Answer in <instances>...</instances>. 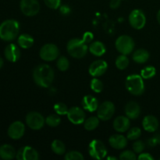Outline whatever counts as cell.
<instances>
[{
    "label": "cell",
    "mask_w": 160,
    "mask_h": 160,
    "mask_svg": "<svg viewBox=\"0 0 160 160\" xmlns=\"http://www.w3.org/2000/svg\"><path fill=\"white\" fill-rule=\"evenodd\" d=\"M115 112V106L112 102L106 101L98 106L97 109V116L99 120L106 121L112 118Z\"/></svg>",
    "instance_id": "8fae6325"
},
{
    "label": "cell",
    "mask_w": 160,
    "mask_h": 160,
    "mask_svg": "<svg viewBox=\"0 0 160 160\" xmlns=\"http://www.w3.org/2000/svg\"><path fill=\"white\" fill-rule=\"evenodd\" d=\"M99 125V118L98 117H90L84 120V127L87 131H94Z\"/></svg>",
    "instance_id": "484cf974"
},
{
    "label": "cell",
    "mask_w": 160,
    "mask_h": 160,
    "mask_svg": "<svg viewBox=\"0 0 160 160\" xmlns=\"http://www.w3.org/2000/svg\"><path fill=\"white\" fill-rule=\"evenodd\" d=\"M131 127L130 119L128 117L120 116L117 117L113 121V128L116 131L119 133H123L128 131Z\"/></svg>",
    "instance_id": "2e32d148"
},
{
    "label": "cell",
    "mask_w": 160,
    "mask_h": 160,
    "mask_svg": "<svg viewBox=\"0 0 160 160\" xmlns=\"http://www.w3.org/2000/svg\"><path fill=\"white\" fill-rule=\"evenodd\" d=\"M88 153L95 159H102L107 154V149L104 144L99 140H92L88 145Z\"/></svg>",
    "instance_id": "8992f818"
},
{
    "label": "cell",
    "mask_w": 160,
    "mask_h": 160,
    "mask_svg": "<svg viewBox=\"0 0 160 160\" xmlns=\"http://www.w3.org/2000/svg\"><path fill=\"white\" fill-rule=\"evenodd\" d=\"M45 4L52 9H56L60 7L61 0H44Z\"/></svg>",
    "instance_id": "74e56055"
},
{
    "label": "cell",
    "mask_w": 160,
    "mask_h": 160,
    "mask_svg": "<svg viewBox=\"0 0 160 160\" xmlns=\"http://www.w3.org/2000/svg\"><path fill=\"white\" fill-rule=\"evenodd\" d=\"M33 44H34V38L30 34H23L19 36L18 45L20 48L28 49L32 46Z\"/></svg>",
    "instance_id": "d4e9b609"
},
{
    "label": "cell",
    "mask_w": 160,
    "mask_h": 160,
    "mask_svg": "<svg viewBox=\"0 0 160 160\" xmlns=\"http://www.w3.org/2000/svg\"><path fill=\"white\" fill-rule=\"evenodd\" d=\"M125 86L131 95L136 96L142 95L145 92V83L141 75H129L125 81Z\"/></svg>",
    "instance_id": "3957f363"
},
{
    "label": "cell",
    "mask_w": 160,
    "mask_h": 160,
    "mask_svg": "<svg viewBox=\"0 0 160 160\" xmlns=\"http://www.w3.org/2000/svg\"><path fill=\"white\" fill-rule=\"evenodd\" d=\"M120 159L121 160H135L137 159L134 152L131 150H126L120 154Z\"/></svg>",
    "instance_id": "d590c367"
},
{
    "label": "cell",
    "mask_w": 160,
    "mask_h": 160,
    "mask_svg": "<svg viewBox=\"0 0 160 160\" xmlns=\"http://www.w3.org/2000/svg\"><path fill=\"white\" fill-rule=\"evenodd\" d=\"M132 147L134 152L138 153V154H140V153H142L144 151V149L145 148V145L142 141L136 140V142H134V144H133Z\"/></svg>",
    "instance_id": "8d00e7d4"
},
{
    "label": "cell",
    "mask_w": 160,
    "mask_h": 160,
    "mask_svg": "<svg viewBox=\"0 0 160 160\" xmlns=\"http://www.w3.org/2000/svg\"><path fill=\"white\" fill-rule=\"evenodd\" d=\"M149 59V52L144 48L137 49L132 55V59L139 64L145 63Z\"/></svg>",
    "instance_id": "603a6c76"
},
{
    "label": "cell",
    "mask_w": 160,
    "mask_h": 160,
    "mask_svg": "<svg viewBox=\"0 0 160 160\" xmlns=\"http://www.w3.org/2000/svg\"><path fill=\"white\" fill-rule=\"evenodd\" d=\"M87 44L79 38L70 39L67 45V49L70 56L75 59H81L84 57L88 52Z\"/></svg>",
    "instance_id": "277c9868"
},
{
    "label": "cell",
    "mask_w": 160,
    "mask_h": 160,
    "mask_svg": "<svg viewBox=\"0 0 160 160\" xmlns=\"http://www.w3.org/2000/svg\"><path fill=\"white\" fill-rule=\"evenodd\" d=\"M17 156L15 149L10 145H3L0 147V157L5 160L14 159Z\"/></svg>",
    "instance_id": "7402d4cb"
},
{
    "label": "cell",
    "mask_w": 160,
    "mask_h": 160,
    "mask_svg": "<svg viewBox=\"0 0 160 160\" xmlns=\"http://www.w3.org/2000/svg\"><path fill=\"white\" fill-rule=\"evenodd\" d=\"M56 66H57V68L60 71H66V70H67L69 69L70 62H69L67 57H65V56H61V57H59L58 59L57 62H56Z\"/></svg>",
    "instance_id": "4dcf8cb0"
},
{
    "label": "cell",
    "mask_w": 160,
    "mask_h": 160,
    "mask_svg": "<svg viewBox=\"0 0 160 160\" xmlns=\"http://www.w3.org/2000/svg\"><path fill=\"white\" fill-rule=\"evenodd\" d=\"M52 150L56 155H63L66 152V147L63 142L60 140H54L51 145Z\"/></svg>",
    "instance_id": "4316f807"
},
{
    "label": "cell",
    "mask_w": 160,
    "mask_h": 160,
    "mask_svg": "<svg viewBox=\"0 0 160 160\" xmlns=\"http://www.w3.org/2000/svg\"><path fill=\"white\" fill-rule=\"evenodd\" d=\"M115 46L120 54L129 55L134 50L135 43L131 36L120 35L116 41Z\"/></svg>",
    "instance_id": "5b68a950"
},
{
    "label": "cell",
    "mask_w": 160,
    "mask_h": 160,
    "mask_svg": "<svg viewBox=\"0 0 160 160\" xmlns=\"http://www.w3.org/2000/svg\"><path fill=\"white\" fill-rule=\"evenodd\" d=\"M60 12L63 14H67L70 12V8L67 6H62L60 8Z\"/></svg>",
    "instance_id": "7bdbcfd3"
},
{
    "label": "cell",
    "mask_w": 160,
    "mask_h": 160,
    "mask_svg": "<svg viewBox=\"0 0 160 160\" xmlns=\"http://www.w3.org/2000/svg\"><path fill=\"white\" fill-rule=\"evenodd\" d=\"M84 159L82 153L78 151H70L65 155L66 160H83Z\"/></svg>",
    "instance_id": "836d02e7"
},
{
    "label": "cell",
    "mask_w": 160,
    "mask_h": 160,
    "mask_svg": "<svg viewBox=\"0 0 160 160\" xmlns=\"http://www.w3.org/2000/svg\"><path fill=\"white\" fill-rule=\"evenodd\" d=\"M157 144H158L157 141H156V138H155V137L152 138H150L149 140H148V145H149L150 146L154 147V146H156Z\"/></svg>",
    "instance_id": "b9f144b4"
},
{
    "label": "cell",
    "mask_w": 160,
    "mask_h": 160,
    "mask_svg": "<svg viewBox=\"0 0 160 160\" xmlns=\"http://www.w3.org/2000/svg\"><path fill=\"white\" fill-rule=\"evenodd\" d=\"M108 68L107 62L102 59L95 60L90 65L88 69V72L91 76L94 78H98L102 76L106 72Z\"/></svg>",
    "instance_id": "5bb4252c"
},
{
    "label": "cell",
    "mask_w": 160,
    "mask_h": 160,
    "mask_svg": "<svg viewBox=\"0 0 160 160\" xmlns=\"http://www.w3.org/2000/svg\"><path fill=\"white\" fill-rule=\"evenodd\" d=\"M108 159H117V158H114V157H109L107 158Z\"/></svg>",
    "instance_id": "7dc6e473"
},
{
    "label": "cell",
    "mask_w": 160,
    "mask_h": 160,
    "mask_svg": "<svg viewBox=\"0 0 160 160\" xmlns=\"http://www.w3.org/2000/svg\"><path fill=\"white\" fill-rule=\"evenodd\" d=\"M139 160H153L154 158L149 154V153H140L139 156L138 157Z\"/></svg>",
    "instance_id": "ab89813d"
},
{
    "label": "cell",
    "mask_w": 160,
    "mask_h": 160,
    "mask_svg": "<svg viewBox=\"0 0 160 160\" xmlns=\"http://www.w3.org/2000/svg\"><path fill=\"white\" fill-rule=\"evenodd\" d=\"M26 123L31 129L38 131L43 128L45 120L43 116L38 112H30L26 117Z\"/></svg>",
    "instance_id": "30bf717a"
},
{
    "label": "cell",
    "mask_w": 160,
    "mask_h": 160,
    "mask_svg": "<svg viewBox=\"0 0 160 160\" xmlns=\"http://www.w3.org/2000/svg\"><path fill=\"white\" fill-rule=\"evenodd\" d=\"M67 118L70 123L75 125L81 124L85 120V112L82 109L78 106L70 108L67 112Z\"/></svg>",
    "instance_id": "7c38bea8"
},
{
    "label": "cell",
    "mask_w": 160,
    "mask_h": 160,
    "mask_svg": "<svg viewBox=\"0 0 160 160\" xmlns=\"http://www.w3.org/2000/svg\"><path fill=\"white\" fill-rule=\"evenodd\" d=\"M142 126L146 131L150 133L155 132L159 128V120L156 117L152 115H148L145 117L142 121Z\"/></svg>",
    "instance_id": "ffe728a7"
},
{
    "label": "cell",
    "mask_w": 160,
    "mask_h": 160,
    "mask_svg": "<svg viewBox=\"0 0 160 160\" xmlns=\"http://www.w3.org/2000/svg\"><path fill=\"white\" fill-rule=\"evenodd\" d=\"M20 10L27 17H34L40 10V4L38 0H21Z\"/></svg>",
    "instance_id": "9c48e42d"
},
{
    "label": "cell",
    "mask_w": 160,
    "mask_h": 160,
    "mask_svg": "<svg viewBox=\"0 0 160 160\" xmlns=\"http://www.w3.org/2000/svg\"><path fill=\"white\" fill-rule=\"evenodd\" d=\"M156 70L152 66H148L145 67L141 71V76L143 79H151L156 75Z\"/></svg>",
    "instance_id": "f1b7e54d"
},
{
    "label": "cell",
    "mask_w": 160,
    "mask_h": 160,
    "mask_svg": "<svg viewBox=\"0 0 160 160\" xmlns=\"http://www.w3.org/2000/svg\"><path fill=\"white\" fill-rule=\"evenodd\" d=\"M81 105H82L83 109L90 112H93L95 110H97L98 106H99L98 99L93 95H85L83 98L82 101H81Z\"/></svg>",
    "instance_id": "ac0fdd59"
},
{
    "label": "cell",
    "mask_w": 160,
    "mask_h": 160,
    "mask_svg": "<svg viewBox=\"0 0 160 160\" xmlns=\"http://www.w3.org/2000/svg\"><path fill=\"white\" fill-rule=\"evenodd\" d=\"M55 73L52 68L48 64H40L33 71V79L39 87L47 88L52 84Z\"/></svg>",
    "instance_id": "6da1fadb"
},
{
    "label": "cell",
    "mask_w": 160,
    "mask_h": 160,
    "mask_svg": "<svg viewBox=\"0 0 160 160\" xmlns=\"http://www.w3.org/2000/svg\"><path fill=\"white\" fill-rule=\"evenodd\" d=\"M61 123V118L59 117V115L56 114H52V115L48 116L45 119V123L48 126L52 127V128H56L59 123Z\"/></svg>",
    "instance_id": "f546056e"
},
{
    "label": "cell",
    "mask_w": 160,
    "mask_h": 160,
    "mask_svg": "<svg viewBox=\"0 0 160 160\" xmlns=\"http://www.w3.org/2000/svg\"><path fill=\"white\" fill-rule=\"evenodd\" d=\"M91 88L96 93H100L103 89V83L97 78H94L91 81Z\"/></svg>",
    "instance_id": "1f68e13d"
},
{
    "label": "cell",
    "mask_w": 160,
    "mask_h": 160,
    "mask_svg": "<svg viewBox=\"0 0 160 160\" xmlns=\"http://www.w3.org/2000/svg\"><path fill=\"white\" fill-rule=\"evenodd\" d=\"M116 67L119 70H125L129 65V59L127 55H120L116 59Z\"/></svg>",
    "instance_id": "83f0119b"
},
{
    "label": "cell",
    "mask_w": 160,
    "mask_h": 160,
    "mask_svg": "<svg viewBox=\"0 0 160 160\" xmlns=\"http://www.w3.org/2000/svg\"><path fill=\"white\" fill-rule=\"evenodd\" d=\"M93 38H94V34H92V32L87 31V32L84 33V35H83L82 40L84 41L86 44H88V43H91V42H92V40H93Z\"/></svg>",
    "instance_id": "f35d334b"
},
{
    "label": "cell",
    "mask_w": 160,
    "mask_h": 160,
    "mask_svg": "<svg viewBox=\"0 0 160 160\" xmlns=\"http://www.w3.org/2000/svg\"><path fill=\"white\" fill-rule=\"evenodd\" d=\"M125 114L131 120L138 118L141 114V107L136 102H129L125 106Z\"/></svg>",
    "instance_id": "d6986e66"
},
{
    "label": "cell",
    "mask_w": 160,
    "mask_h": 160,
    "mask_svg": "<svg viewBox=\"0 0 160 160\" xmlns=\"http://www.w3.org/2000/svg\"><path fill=\"white\" fill-rule=\"evenodd\" d=\"M122 0H111L109 2V7L112 9H116L120 6Z\"/></svg>",
    "instance_id": "60d3db41"
},
{
    "label": "cell",
    "mask_w": 160,
    "mask_h": 160,
    "mask_svg": "<svg viewBox=\"0 0 160 160\" xmlns=\"http://www.w3.org/2000/svg\"><path fill=\"white\" fill-rule=\"evenodd\" d=\"M54 109L58 115H66L68 112V107L64 103H56L54 106Z\"/></svg>",
    "instance_id": "e575fe53"
},
{
    "label": "cell",
    "mask_w": 160,
    "mask_h": 160,
    "mask_svg": "<svg viewBox=\"0 0 160 160\" xmlns=\"http://www.w3.org/2000/svg\"><path fill=\"white\" fill-rule=\"evenodd\" d=\"M5 56L8 61L15 62L20 59V50L15 44H9L5 48Z\"/></svg>",
    "instance_id": "e0dca14e"
},
{
    "label": "cell",
    "mask_w": 160,
    "mask_h": 160,
    "mask_svg": "<svg viewBox=\"0 0 160 160\" xmlns=\"http://www.w3.org/2000/svg\"><path fill=\"white\" fill-rule=\"evenodd\" d=\"M2 66H3V60H2V59L0 57V69L2 67Z\"/></svg>",
    "instance_id": "bcb514c9"
},
{
    "label": "cell",
    "mask_w": 160,
    "mask_h": 160,
    "mask_svg": "<svg viewBox=\"0 0 160 160\" xmlns=\"http://www.w3.org/2000/svg\"><path fill=\"white\" fill-rule=\"evenodd\" d=\"M39 55L42 59L46 62H51L57 59L59 56V48L54 44H45L40 49Z\"/></svg>",
    "instance_id": "52a82bcc"
},
{
    "label": "cell",
    "mask_w": 160,
    "mask_h": 160,
    "mask_svg": "<svg viewBox=\"0 0 160 160\" xmlns=\"http://www.w3.org/2000/svg\"><path fill=\"white\" fill-rule=\"evenodd\" d=\"M109 143L115 149H123L128 145V139L122 134H113L109 138Z\"/></svg>",
    "instance_id": "44dd1931"
},
{
    "label": "cell",
    "mask_w": 160,
    "mask_h": 160,
    "mask_svg": "<svg viewBox=\"0 0 160 160\" xmlns=\"http://www.w3.org/2000/svg\"><path fill=\"white\" fill-rule=\"evenodd\" d=\"M20 31L19 22L15 20H6L0 24V38L11 42L17 37Z\"/></svg>",
    "instance_id": "7a4b0ae2"
},
{
    "label": "cell",
    "mask_w": 160,
    "mask_h": 160,
    "mask_svg": "<svg viewBox=\"0 0 160 160\" xmlns=\"http://www.w3.org/2000/svg\"><path fill=\"white\" fill-rule=\"evenodd\" d=\"M16 158L18 160H38L39 154L32 147L24 146L18 150Z\"/></svg>",
    "instance_id": "4fadbf2b"
},
{
    "label": "cell",
    "mask_w": 160,
    "mask_h": 160,
    "mask_svg": "<svg viewBox=\"0 0 160 160\" xmlns=\"http://www.w3.org/2000/svg\"><path fill=\"white\" fill-rule=\"evenodd\" d=\"M129 23L134 29L141 30L146 23V17L141 9H134L129 15Z\"/></svg>",
    "instance_id": "ba28073f"
},
{
    "label": "cell",
    "mask_w": 160,
    "mask_h": 160,
    "mask_svg": "<svg viewBox=\"0 0 160 160\" xmlns=\"http://www.w3.org/2000/svg\"><path fill=\"white\" fill-rule=\"evenodd\" d=\"M155 138H156V141H157V143L159 144V145H160V133L156 134V135L155 136Z\"/></svg>",
    "instance_id": "ee69618b"
},
{
    "label": "cell",
    "mask_w": 160,
    "mask_h": 160,
    "mask_svg": "<svg viewBox=\"0 0 160 160\" xmlns=\"http://www.w3.org/2000/svg\"><path fill=\"white\" fill-rule=\"evenodd\" d=\"M141 134H142V131L139 128H133L131 129H130V131H128V135L127 138L128 139L131 141H136L140 138Z\"/></svg>",
    "instance_id": "d6a6232c"
},
{
    "label": "cell",
    "mask_w": 160,
    "mask_h": 160,
    "mask_svg": "<svg viewBox=\"0 0 160 160\" xmlns=\"http://www.w3.org/2000/svg\"><path fill=\"white\" fill-rule=\"evenodd\" d=\"M25 132V126L21 121H15L10 124L8 129V135L10 138L17 140L21 138Z\"/></svg>",
    "instance_id": "9a60e30c"
},
{
    "label": "cell",
    "mask_w": 160,
    "mask_h": 160,
    "mask_svg": "<svg viewBox=\"0 0 160 160\" xmlns=\"http://www.w3.org/2000/svg\"><path fill=\"white\" fill-rule=\"evenodd\" d=\"M89 51L95 56H102L106 53V48L104 44L99 41H96L91 43L89 46Z\"/></svg>",
    "instance_id": "cb8c5ba5"
},
{
    "label": "cell",
    "mask_w": 160,
    "mask_h": 160,
    "mask_svg": "<svg viewBox=\"0 0 160 160\" xmlns=\"http://www.w3.org/2000/svg\"><path fill=\"white\" fill-rule=\"evenodd\" d=\"M157 20H158V23H159L160 25V9L159 10V12H157Z\"/></svg>",
    "instance_id": "f6af8a7d"
}]
</instances>
